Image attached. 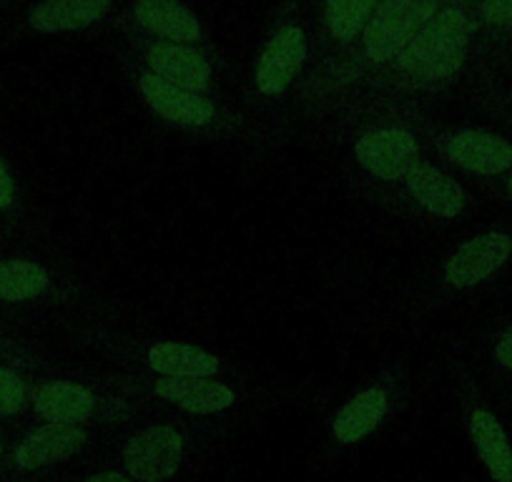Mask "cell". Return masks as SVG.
Here are the masks:
<instances>
[{
	"label": "cell",
	"instance_id": "1",
	"mask_svg": "<svg viewBox=\"0 0 512 482\" xmlns=\"http://www.w3.org/2000/svg\"><path fill=\"white\" fill-rule=\"evenodd\" d=\"M470 21L457 8H445L435 18L422 26L410 41V46L397 56V66L415 78H437L455 76L467 58L470 48Z\"/></svg>",
	"mask_w": 512,
	"mask_h": 482
},
{
	"label": "cell",
	"instance_id": "2",
	"mask_svg": "<svg viewBox=\"0 0 512 482\" xmlns=\"http://www.w3.org/2000/svg\"><path fill=\"white\" fill-rule=\"evenodd\" d=\"M512 267V226H495L470 236L450 254L442 277L455 292H470L495 282Z\"/></svg>",
	"mask_w": 512,
	"mask_h": 482
},
{
	"label": "cell",
	"instance_id": "3",
	"mask_svg": "<svg viewBox=\"0 0 512 482\" xmlns=\"http://www.w3.org/2000/svg\"><path fill=\"white\" fill-rule=\"evenodd\" d=\"M440 0H379L362 33L367 56L374 63H387L400 56L412 38L435 18Z\"/></svg>",
	"mask_w": 512,
	"mask_h": 482
},
{
	"label": "cell",
	"instance_id": "4",
	"mask_svg": "<svg viewBox=\"0 0 512 482\" xmlns=\"http://www.w3.org/2000/svg\"><path fill=\"white\" fill-rule=\"evenodd\" d=\"M189 440L174 425H151L123 442L121 465L134 482H169L179 475Z\"/></svg>",
	"mask_w": 512,
	"mask_h": 482
},
{
	"label": "cell",
	"instance_id": "5",
	"mask_svg": "<svg viewBox=\"0 0 512 482\" xmlns=\"http://www.w3.org/2000/svg\"><path fill=\"white\" fill-rule=\"evenodd\" d=\"M354 159L377 179L397 181L405 179L420 161V144L410 131L400 126H384L359 136L354 144Z\"/></svg>",
	"mask_w": 512,
	"mask_h": 482
},
{
	"label": "cell",
	"instance_id": "6",
	"mask_svg": "<svg viewBox=\"0 0 512 482\" xmlns=\"http://www.w3.org/2000/svg\"><path fill=\"white\" fill-rule=\"evenodd\" d=\"M470 402L467 437L477 462L490 482H512V437L505 422L482 397H472Z\"/></svg>",
	"mask_w": 512,
	"mask_h": 482
},
{
	"label": "cell",
	"instance_id": "7",
	"mask_svg": "<svg viewBox=\"0 0 512 482\" xmlns=\"http://www.w3.org/2000/svg\"><path fill=\"white\" fill-rule=\"evenodd\" d=\"M445 156L467 174L500 179L512 171V139L487 129H462L447 139Z\"/></svg>",
	"mask_w": 512,
	"mask_h": 482
},
{
	"label": "cell",
	"instance_id": "8",
	"mask_svg": "<svg viewBox=\"0 0 512 482\" xmlns=\"http://www.w3.org/2000/svg\"><path fill=\"white\" fill-rule=\"evenodd\" d=\"M88 445V430L83 425H68V422H46L28 432L16 447H13V465L18 470H43V467L58 465L68 457L78 455Z\"/></svg>",
	"mask_w": 512,
	"mask_h": 482
},
{
	"label": "cell",
	"instance_id": "9",
	"mask_svg": "<svg viewBox=\"0 0 512 482\" xmlns=\"http://www.w3.org/2000/svg\"><path fill=\"white\" fill-rule=\"evenodd\" d=\"M304 58H307V38H304L302 28H279L256 63V91L264 96L282 93L302 71Z\"/></svg>",
	"mask_w": 512,
	"mask_h": 482
},
{
	"label": "cell",
	"instance_id": "10",
	"mask_svg": "<svg viewBox=\"0 0 512 482\" xmlns=\"http://www.w3.org/2000/svg\"><path fill=\"white\" fill-rule=\"evenodd\" d=\"M154 392L191 415H219L236 405V392L211 377H161L154 382Z\"/></svg>",
	"mask_w": 512,
	"mask_h": 482
},
{
	"label": "cell",
	"instance_id": "11",
	"mask_svg": "<svg viewBox=\"0 0 512 482\" xmlns=\"http://www.w3.org/2000/svg\"><path fill=\"white\" fill-rule=\"evenodd\" d=\"M390 412V395L382 387H367L344 402L332 420V442L339 447H354L372 437Z\"/></svg>",
	"mask_w": 512,
	"mask_h": 482
},
{
	"label": "cell",
	"instance_id": "12",
	"mask_svg": "<svg viewBox=\"0 0 512 482\" xmlns=\"http://www.w3.org/2000/svg\"><path fill=\"white\" fill-rule=\"evenodd\" d=\"M410 196L437 219H457L467 209V194L457 179L432 164L417 161L405 176Z\"/></svg>",
	"mask_w": 512,
	"mask_h": 482
},
{
	"label": "cell",
	"instance_id": "13",
	"mask_svg": "<svg viewBox=\"0 0 512 482\" xmlns=\"http://www.w3.org/2000/svg\"><path fill=\"white\" fill-rule=\"evenodd\" d=\"M139 88L149 106L171 124L196 129V126H206L214 118V106L206 98L194 91H186V88L171 86V83L156 78L154 73L141 78Z\"/></svg>",
	"mask_w": 512,
	"mask_h": 482
},
{
	"label": "cell",
	"instance_id": "14",
	"mask_svg": "<svg viewBox=\"0 0 512 482\" xmlns=\"http://www.w3.org/2000/svg\"><path fill=\"white\" fill-rule=\"evenodd\" d=\"M151 73L171 86L186 88V91L201 93L209 88L211 66L201 53L181 43H154L149 48Z\"/></svg>",
	"mask_w": 512,
	"mask_h": 482
},
{
	"label": "cell",
	"instance_id": "15",
	"mask_svg": "<svg viewBox=\"0 0 512 482\" xmlns=\"http://www.w3.org/2000/svg\"><path fill=\"white\" fill-rule=\"evenodd\" d=\"M33 407L48 422L81 425L96 412V395L76 382H46L33 392Z\"/></svg>",
	"mask_w": 512,
	"mask_h": 482
},
{
	"label": "cell",
	"instance_id": "16",
	"mask_svg": "<svg viewBox=\"0 0 512 482\" xmlns=\"http://www.w3.org/2000/svg\"><path fill=\"white\" fill-rule=\"evenodd\" d=\"M136 18L146 31L169 43H194L201 38V26L194 13L179 0H139Z\"/></svg>",
	"mask_w": 512,
	"mask_h": 482
},
{
	"label": "cell",
	"instance_id": "17",
	"mask_svg": "<svg viewBox=\"0 0 512 482\" xmlns=\"http://www.w3.org/2000/svg\"><path fill=\"white\" fill-rule=\"evenodd\" d=\"M111 0H43L33 8L31 26L41 33L78 31L101 21Z\"/></svg>",
	"mask_w": 512,
	"mask_h": 482
},
{
	"label": "cell",
	"instance_id": "18",
	"mask_svg": "<svg viewBox=\"0 0 512 482\" xmlns=\"http://www.w3.org/2000/svg\"><path fill=\"white\" fill-rule=\"evenodd\" d=\"M146 362L161 377H214L219 370V359L214 354L184 342L154 344Z\"/></svg>",
	"mask_w": 512,
	"mask_h": 482
},
{
	"label": "cell",
	"instance_id": "19",
	"mask_svg": "<svg viewBox=\"0 0 512 482\" xmlns=\"http://www.w3.org/2000/svg\"><path fill=\"white\" fill-rule=\"evenodd\" d=\"M51 284L46 267L28 259H3L0 262V302H31L41 297Z\"/></svg>",
	"mask_w": 512,
	"mask_h": 482
},
{
	"label": "cell",
	"instance_id": "20",
	"mask_svg": "<svg viewBox=\"0 0 512 482\" xmlns=\"http://www.w3.org/2000/svg\"><path fill=\"white\" fill-rule=\"evenodd\" d=\"M377 0H327V26L334 41L352 43L364 33Z\"/></svg>",
	"mask_w": 512,
	"mask_h": 482
},
{
	"label": "cell",
	"instance_id": "21",
	"mask_svg": "<svg viewBox=\"0 0 512 482\" xmlns=\"http://www.w3.org/2000/svg\"><path fill=\"white\" fill-rule=\"evenodd\" d=\"M28 390L26 382L13 370L0 367V415H16L26 407Z\"/></svg>",
	"mask_w": 512,
	"mask_h": 482
},
{
	"label": "cell",
	"instance_id": "22",
	"mask_svg": "<svg viewBox=\"0 0 512 482\" xmlns=\"http://www.w3.org/2000/svg\"><path fill=\"white\" fill-rule=\"evenodd\" d=\"M490 357H492V367L502 375L512 377V322H507L505 327L497 332L495 342H492L490 349Z\"/></svg>",
	"mask_w": 512,
	"mask_h": 482
},
{
	"label": "cell",
	"instance_id": "23",
	"mask_svg": "<svg viewBox=\"0 0 512 482\" xmlns=\"http://www.w3.org/2000/svg\"><path fill=\"white\" fill-rule=\"evenodd\" d=\"M482 18L492 26L512 31V0H485L482 3Z\"/></svg>",
	"mask_w": 512,
	"mask_h": 482
},
{
	"label": "cell",
	"instance_id": "24",
	"mask_svg": "<svg viewBox=\"0 0 512 482\" xmlns=\"http://www.w3.org/2000/svg\"><path fill=\"white\" fill-rule=\"evenodd\" d=\"M16 199V184L11 179V171L6 169L3 159H0V209H8Z\"/></svg>",
	"mask_w": 512,
	"mask_h": 482
},
{
	"label": "cell",
	"instance_id": "25",
	"mask_svg": "<svg viewBox=\"0 0 512 482\" xmlns=\"http://www.w3.org/2000/svg\"><path fill=\"white\" fill-rule=\"evenodd\" d=\"M83 482H134L123 470H101L96 475L86 477Z\"/></svg>",
	"mask_w": 512,
	"mask_h": 482
},
{
	"label": "cell",
	"instance_id": "26",
	"mask_svg": "<svg viewBox=\"0 0 512 482\" xmlns=\"http://www.w3.org/2000/svg\"><path fill=\"white\" fill-rule=\"evenodd\" d=\"M500 199L512 206V171H507L505 176H500Z\"/></svg>",
	"mask_w": 512,
	"mask_h": 482
},
{
	"label": "cell",
	"instance_id": "27",
	"mask_svg": "<svg viewBox=\"0 0 512 482\" xmlns=\"http://www.w3.org/2000/svg\"><path fill=\"white\" fill-rule=\"evenodd\" d=\"M3 450H6V445H3V440H0V457H3Z\"/></svg>",
	"mask_w": 512,
	"mask_h": 482
},
{
	"label": "cell",
	"instance_id": "28",
	"mask_svg": "<svg viewBox=\"0 0 512 482\" xmlns=\"http://www.w3.org/2000/svg\"><path fill=\"white\" fill-rule=\"evenodd\" d=\"M510 387H512V377H510Z\"/></svg>",
	"mask_w": 512,
	"mask_h": 482
}]
</instances>
